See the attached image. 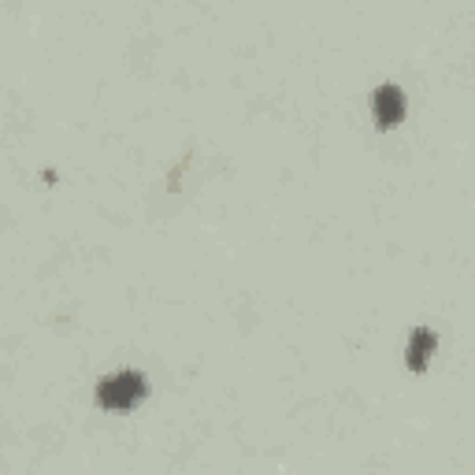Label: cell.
<instances>
[{
  "label": "cell",
  "instance_id": "7a4b0ae2",
  "mask_svg": "<svg viewBox=\"0 0 475 475\" xmlns=\"http://www.w3.org/2000/svg\"><path fill=\"white\" fill-rule=\"evenodd\" d=\"M375 119H379V126H398L405 119V93L398 86H383V89H375Z\"/></svg>",
  "mask_w": 475,
  "mask_h": 475
},
{
  "label": "cell",
  "instance_id": "3957f363",
  "mask_svg": "<svg viewBox=\"0 0 475 475\" xmlns=\"http://www.w3.org/2000/svg\"><path fill=\"white\" fill-rule=\"evenodd\" d=\"M435 346H438L435 331H427V327H416V334L408 338V368H416V371L427 368V360H431Z\"/></svg>",
  "mask_w": 475,
  "mask_h": 475
},
{
  "label": "cell",
  "instance_id": "6da1fadb",
  "mask_svg": "<svg viewBox=\"0 0 475 475\" xmlns=\"http://www.w3.org/2000/svg\"><path fill=\"white\" fill-rule=\"evenodd\" d=\"M145 394H149V383H145V375H138V371L108 375V379L97 386V401H101V408H111V413L134 408Z\"/></svg>",
  "mask_w": 475,
  "mask_h": 475
}]
</instances>
